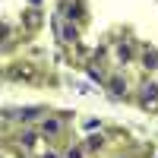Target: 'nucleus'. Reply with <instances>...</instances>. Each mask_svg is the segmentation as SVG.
Listing matches in <instances>:
<instances>
[{
  "label": "nucleus",
  "mask_w": 158,
  "mask_h": 158,
  "mask_svg": "<svg viewBox=\"0 0 158 158\" xmlns=\"http://www.w3.org/2000/svg\"><path fill=\"white\" fill-rule=\"evenodd\" d=\"M155 101H158V82L149 79V82H142V89H139V104L142 108H152Z\"/></svg>",
  "instance_id": "nucleus-1"
},
{
  "label": "nucleus",
  "mask_w": 158,
  "mask_h": 158,
  "mask_svg": "<svg viewBox=\"0 0 158 158\" xmlns=\"http://www.w3.org/2000/svg\"><path fill=\"white\" fill-rule=\"evenodd\" d=\"M54 29H57V35H60L63 44H73V41H76V29H73L70 19H67V22H57V19H54Z\"/></svg>",
  "instance_id": "nucleus-2"
},
{
  "label": "nucleus",
  "mask_w": 158,
  "mask_h": 158,
  "mask_svg": "<svg viewBox=\"0 0 158 158\" xmlns=\"http://www.w3.org/2000/svg\"><path fill=\"white\" fill-rule=\"evenodd\" d=\"M41 133H44L48 139H57V136L63 133V120H60V117H48V120L41 123Z\"/></svg>",
  "instance_id": "nucleus-3"
},
{
  "label": "nucleus",
  "mask_w": 158,
  "mask_h": 158,
  "mask_svg": "<svg viewBox=\"0 0 158 158\" xmlns=\"http://www.w3.org/2000/svg\"><path fill=\"white\" fill-rule=\"evenodd\" d=\"M13 114V120H22V123H32V120H38L44 111L41 108H19V111H10Z\"/></svg>",
  "instance_id": "nucleus-4"
},
{
  "label": "nucleus",
  "mask_w": 158,
  "mask_h": 158,
  "mask_svg": "<svg viewBox=\"0 0 158 158\" xmlns=\"http://www.w3.org/2000/svg\"><path fill=\"white\" fill-rule=\"evenodd\" d=\"M142 63H146V70H158V51L155 48H142Z\"/></svg>",
  "instance_id": "nucleus-5"
},
{
  "label": "nucleus",
  "mask_w": 158,
  "mask_h": 158,
  "mask_svg": "<svg viewBox=\"0 0 158 158\" xmlns=\"http://www.w3.org/2000/svg\"><path fill=\"white\" fill-rule=\"evenodd\" d=\"M108 89L114 92V95H123V92H127V79H120V76H111V79H108Z\"/></svg>",
  "instance_id": "nucleus-6"
},
{
  "label": "nucleus",
  "mask_w": 158,
  "mask_h": 158,
  "mask_svg": "<svg viewBox=\"0 0 158 158\" xmlns=\"http://www.w3.org/2000/svg\"><path fill=\"white\" fill-rule=\"evenodd\" d=\"M101 146H104V139H101V136H89V139H85V146H82V149H85V152H98Z\"/></svg>",
  "instance_id": "nucleus-7"
},
{
  "label": "nucleus",
  "mask_w": 158,
  "mask_h": 158,
  "mask_svg": "<svg viewBox=\"0 0 158 158\" xmlns=\"http://www.w3.org/2000/svg\"><path fill=\"white\" fill-rule=\"evenodd\" d=\"M35 136H38V133H35V130H25V133L19 136V142H22V146H25V149H32V146H35Z\"/></svg>",
  "instance_id": "nucleus-8"
},
{
  "label": "nucleus",
  "mask_w": 158,
  "mask_h": 158,
  "mask_svg": "<svg viewBox=\"0 0 158 158\" xmlns=\"http://www.w3.org/2000/svg\"><path fill=\"white\" fill-rule=\"evenodd\" d=\"M130 57H133V51H130L127 44H120V48H117V60H123V63H127Z\"/></svg>",
  "instance_id": "nucleus-9"
},
{
  "label": "nucleus",
  "mask_w": 158,
  "mask_h": 158,
  "mask_svg": "<svg viewBox=\"0 0 158 158\" xmlns=\"http://www.w3.org/2000/svg\"><path fill=\"white\" fill-rule=\"evenodd\" d=\"M63 158H85V149H76V146H70Z\"/></svg>",
  "instance_id": "nucleus-10"
},
{
  "label": "nucleus",
  "mask_w": 158,
  "mask_h": 158,
  "mask_svg": "<svg viewBox=\"0 0 158 158\" xmlns=\"http://www.w3.org/2000/svg\"><path fill=\"white\" fill-rule=\"evenodd\" d=\"M44 158H60V155H57V152H48V155H44Z\"/></svg>",
  "instance_id": "nucleus-11"
}]
</instances>
